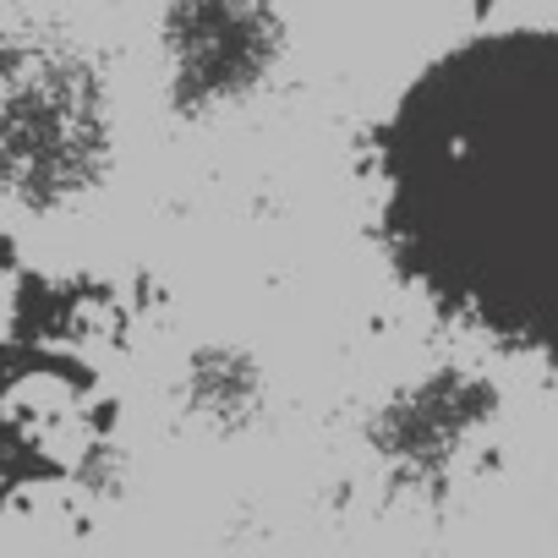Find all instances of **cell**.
Here are the masks:
<instances>
[{
	"label": "cell",
	"instance_id": "cell-1",
	"mask_svg": "<svg viewBox=\"0 0 558 558\" xmlns=\"http://www.w3.org/2000/svg\"><path fill=\"white\" fill-rule=\"evenodd\" d=\"M389 263L444 318L558 356V28L427 61L373 143Z\"/></svg>",
	"mask_w": 558,
	"mask_h": 558
}]
</instances>
